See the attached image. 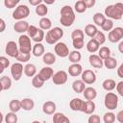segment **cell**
<instances>
[{
    "instance_id": "cell-31",
    "label": "cell",
    "mask_w": 123,
    "mask_h": 123,
    "mask_svg": "<svg viewBox=\"0 0 123 123\" xmlns=\"http://www.w3.org/2000/svg\"><path fill=\"white\" fill-rule=\"evenodd\" d=\"M115 86H116V83L113 79H106L103 83H102V86L105 90L107 91H111L115 88Z\"/></svg>"
},
{
    "instance_id": "cell-16",
    "label": "cell",
    "mask_w": 123,
    "mask_h": 123,
    "mask_svg": "<svg viewBox=\"0 0 123 123\" xmlns=\"http://www.w3.org/2000/svg\"><path fill=\"white\" fill-rule=\"evenodd\" d=\"M88 61H89V64L94 68H102L104 66L103 65V60H101L98 55L91 54L88 58Z\"/></svg>"
},
{
    "instance_id": "cell-3",
    "label": "cell",
    "mask_w": 123,
    "mask_h": 123,
    "mask_svg": "<svg viewBox=\"0 0 123 123\" xmlns=\"http://www.w3.org/2000/svg\"><path fill=\"white\" fill-rule=\"evenodd\" d=\"M62 37H63V30L60 27H54L46 33L44 39L48 44H55V43H58V41Z\"/></svg>"
},
{
    "instance_id": "cell-33",
    "label": "cell",
    "mask_w": 123,
    "mask_h": 123,
    "mask_svg": "<svg viewBox=\"0 0 123 123\" xmlns=\"http://www.w3.org/2000/svg\"><path fill=\"white\" fill-rule=\"evenodd\" d=\"M38 24H39V27H40L39 29H41L42 31L43 30H50L51 27H52V22L48 17H42L39 20Z\"/></svg>"
},
{
    "instance_id": "cell-27",
    "label": "cell",
    "mask_w": 123,
    "mask_h": 123,
    "mask_svg": "<svg viewBox=\"0 0 123 123\" xmlns=\"http://www.w3.org/2000/svg\"><path fill=\"white\" fill-rule=\"evenodd\" d=\"M97 32H98V29H97V27H96L95 25H93V24H87V25H86V27H85V34H86L87 37H91V38H93V37H95V35L97 34Z\"/></svg>"
},
{
    "instance_id": "cell-34",
    "label": "cell",
    "mask_w": 123,
    "mask_h": 123,
    "mask_svg": "<svg viewBox=\"0 0 123 123\" xmlns=\"http://www.w3.org/2000/svg\"><path fill=\"white\" fill-rule=\"evenodd\" d=\"M35 11H36V13L37 15H39L41 17H44L47 14V12H48V8H47V6L45 4L41 3V4H39L38 6L36 7V10Z\"/></svg>"
},
{
    "instance_id": "cell-44",
    "label": "cell",
    "mask_w": 123,
    "mask_h": 123,
    "mask_svg": "<svg viewBox=\"0 0 123 123\" xmlns=\"http://www.w3.org/2000/svg\"><path fill=\"white\" fill-rule=\"evenodd\" d=\"M30 58H31V55L30 54H25V53H20L19 52L18 55H17V57L15 59H16L17 62H19L21 63V62H29Z\"/></svg>"
},
{
    "instance_id": "cell-40",
    "label": "cell",
    "mask_w": 123,
    "mask_h": 123,
    "mask_svg": "<svg viewBox=\"0 0 123 123\" xmlns=\"http://www.w3.org/2000/svg\"><path fill=\"white\" fill-rule=\"evenodd\" d=\"M4 120H5L6 123H16L17 122V115L14 112H12V111L8 112L5 115Z\"/></svg>"
},
{
    "instance_id": "cell-35",
    "label": "cell",
    "mask_w": 123,
    "mask_h": 123,
    "mask_svg": "<svg viewBox=\"0 0 123 123\" xmlns=\"http://www.w3.org/2000/svg\"><path fill=\"white\" fill-rule=\"evenodd\" d=\"M106 16L101 12H96L93 15V22L95 23V26H102V24L105 22Z\"/></svg>"
},
{
    "instance_id": "cell-63",
    "label": "cell",
    "mask_w": 123,
    "mask_h": 123,
    "mask_svg": "<svg viewBox=\"0 0 123 123\" xmlns=\"http://www.w3.org/2000/svg\"><path fill=\"white\" fill-rule=\"evenodd\" d=\"M0 74H1V73H0Z\"/></svg>"
},
{
    "instance_id": "cell-28",
    "label": "cell",
    "mask_w": 123,
    "mask_h": 123,
    "mask_svg": "<svg viewBox=\"0 0 123 123\" xmlns=\"http://www.w3.org/2000/svg\"><path fill=\"white\" fill-rule=\"evenodd\" d=\"M42 61L45 64L47 65H52L55 63L56 62V56L55 54L51 53V52H47V53H44V55L42 56Z\"/></svg>"
},
{
    "instance_id": "cell-4",
    "label": "cell",
    "mask_w": 123,
    "mask_h": 123,
    "mask_svg": "<svg viewBox=\"0 0 123 123\" xmlns=\"http://www.w3.org/2000/svg\"><path fill=\"white\" fill-rule=\"evenodd\" d=\"M18 49L20 53L30 54L32 51V44H31V38L27 35H21L18 37Z\"/></svg>"
},
{
    "instance_id": "cell-22",
    "label": "cell",
    "mask_w": 123,
    "mask_h": 123,
    "mask_svg": "<svg viewBox=\"0 0 123 123\" xmlns=\"http://www.w3.org/2000/svg\"><path fill=\"white\" fill-rule=\"evenodd\" d=\"M99 48H100V45H99V43H98L94 38L89 39V40L87 41V43H86V50H87L89 53H91V54L97 52V51L99 50Z\"/></svg>"
},
{
    "instance_id": "cell-6",
    "label": "cell",
    "mask_w": 123,
    "mask_h": 123,
    "mask_svg": "<svg viewBox=\"0 0 123 123\" xmlns=\"http://www.w3.org/2000/svg\"><path fill=\"white\" fill-rule=\"evenodd\" d=\"M104 105L110 111L115 110L118 106V96L113 92H108L104 98Z\"/></svg>"
},
{
    "instance_id": "cell-24",
    "label": "cell",
    "mask_w": 123,
    "mask_h": 123,
    "mask_svg": "<svg viewBox=\"0 0 123 123\" xmlns=\"http://www.w3.org/2000/svg\"><path fill=\"white\" fill-rule=\"evenodd\" d=\"M52 120H53V123H70L69 118H67L62 112H55Z\"/></svg>"
},
{
    "instance_id": "cell-43",
    "label": "cell",
    "mask_w": 123,
    "mask_h": 123,
    "mask_svg": "<svg viewBox=\"0 0 123 123\" xmlns=\"http://www.w3.org/2000/svg\"><path fill=\"white\" fill-rule=\"evenodd\" d=\"M93 38L99 43V45L104 44L105 41H106V36H105V34H104L103 32H101V31H98L97 34L95 35V37H94Z\"/></svg>"
},
{
    "instance_id": "cell-58",
    "label": "cell",
    "mask_w": 123,
    "mask_h": 123,
    "mask_svg": "<svg viewBox=\"0 0 123 123\" xmlns=\"http://www.w3.org/2000/svg\"><path fill=\"white\" fill-rule=\"evenodd\" d=\"M43 2H44V4L47 6V5H51V4H54V3H55V0H44Z\"/></svg>"
},
{
    "instance_id": "cell-13",
    "label": "cell",
    "mask_w": 123,
    "mask_h": 123,
    "mask_svg": "<svg viewBox=\"0 0 123 123\" xmlns=\"http://www.w3.org/2000/svg\"><path fill=\"white\" fill-rule=\"evenodd\" d=\"M95 108H96V106H95V103L93 101L86 100V101H84L81 111L85 112L86 114H93V112L95 111Z\"/></svg>"
},
{
    "instance_id": "cell-19",
    "label": "cell",
    "mask_w": 123,
    "mask_h": 123,
    "mask_svg": "<svg viewBox=\"0 0 123 123\" xmlns=\"http://www.w3.org/2000/svg\"><path fill=\"white\" fill-rule=\"evenodd\" d=\"M83 95L84 97L86 99V100H89V101H93L96 96H97V91L95 88L91 87V86H88V87H86L83 91Z\"/></svg>"
},
{
    "instance_id": "cell-51",
    "label": "cell",
    "mask_w": 123,
    "mask_h": 123,
    "mask_svg": "<svg viewBox=\"0 0 123 123\" xmlns=\"http://www.w3.org/2000/svg\"><path fill=\"white\" fill-rule=\"evenodd\" d=\"M87 123H101V118L97 114H91L87 119Z\"/></svg>"
},
{
    "instance_id": "cell-23",
    "label": "cell",
    "mask_w": 123,
    "mask_h": 123,
    "mask_svg": "<svg viewBox=\"0 0 123 123\" xmlns=\"http://www.w3.org/2000/svg\"><path fill=\"white\" fill-rule=\"evenodd\" d=\"M44 45L42 43H36L32 47V53L35 57H41L44 55Z\"/></svg>"
},
{
    "instance_id": "cell-32",
    "label": "cell",
    "mask_w": 123,
    "mask_h": 123,
    "mask_svg": "<svg viewBox=\"0 0 123 123\" xmlns=\"http://www.w3.org/2000/svg\"><path fill=\"white\" fill-rule=\"evenodd\" d=\"M86 2L85 0H79L75 3L74 5V10L75 12H77L78 13H83L86 11Z\"/></svg>"
},
{
    "instance_id": "cell-42",
    "label": "cell",
    "mask_w": 123,
    "mask_h": 123,
    "mask_svg": "<svg viewBox=\"0 0 123 123\" xmlns=\"http://www.w3.org/2000/svg\"><path fill=\"white\" fill-rule=\"evenodd\" d=\"M103 121L105 123H113L115 121V114L111 111L106 112L103 116Z\"/></svg>"
},
{
    "instance_id": "cell-52",
    "label": "cell",
    "mask_w": 123,
    "mask_h": 123,
    "mask_svg": "<svg viewBox=\"0 0 123 123\" xmlns=\"http://www.w3.org/2000/svg\"><path fill=\"white\" fill-rule=\"evenodd\" d=\"M115 89H116V91L118 92V94H119L120 96H123V82H122V81H120V82H118V83L116 84Z\"/></svg>"
},
{
    "instance_id": "cell-39",
    "label": "cell",
    "mask_w": 123,
    "mask_h": 123,
    "mask_svg": "<svg viewBox=\"0 0 123 123\" xmlns=\"http://www.w3.org/2000/svg\"><path fill=\"white\" fill-rule=\"evenodd\" d=\"M0 83L2 84L3 86V90H8L11 88L12 86V80L10 77L8 76H3L0 78Z\"/></svg>"
},
{
    "instance_id": "cell-30",
    "label": "cell",
    "mask_w": 123,
    "mask_h": 123,
    "mask_svg": "<svg viewBox=\"0 0 123 123\" xmlns=\"http://www.w3.org/2000/svg\"><path fill=\"white\" fill-rule=\"evenodd\" d=\"M103 65L108 69H114L117 66V61L115 58L109 57L108 59L103 61Z\"/></svg>"
},
{
    "instance_id": "cell-59",
    "label": "cell",
    "mask_w": 123,
    "mask_h": 123,
    "mask_svg": "<svg viewBox=\"0 0 123 123\" xmlns=\"http://www.w3.org/2000/svg\"><path fill=\"white\" fill-rule=\"evenodd\" d=\"M118 49H119V52H120V53H123V41H120V42H119Z\"/></svg>"
},
{
    "instance_id": "cell-56",
    "label": "cell",
    "mask_w": 123,
    "mask_h": 123,
    "mask_svg": "<svg viewBox=\"0 0 123 123\" xmlns=\"http://www.w3.org/2000/svg\"><path fill=\"white\" fill-rule=\"evenodd\" d=\"M85 2H86V8H91L95 5V0H86Z\"/></svg>"
},
{
    "instance_id": "cell-20",
    "label": "cell",
    "mask_w": 123,
    "mask_h": 123,
    "mask_svg": "<svg viewBox=\"0 0 123 123\" xmlns=\"http://www.w3.org/2000/svg\"><path fill=\"white\" fill-rule=\"evenodd\" d=\"M83 103H84V101L82 99H80V98H73L69 102V107L74 111H82V107H83Z\"/></svg>"
},
{
    "instance_id": "cell-61",
    "label": "cell",
    "mask_w": 123,
    "mask_h": 123,
    "mask_svg": "<svg viewBox=\"0 0 123 123\" xmlns=\"http://www.w3.org/2000/svg\"><path fill=\"white\" fill-rule=\"evenodd\" d=\"M2 90H3V86H2V84L0 83V92H1Z\"/></svg>"
},
{
    "instance_id": "cell-18",
    "label": "cell",
    "mask_w": 123,
    "mask_h": 123,
    "mask_svg": "<svg viewBox=\"0 0 123 123\" xmlns=\"http://www.w3.org/2000/svg\"><path fill=\"white\" fill-rule=\"evenodd\" d=\"M28 28H29V23L27 21H25V20H19L13 26L14 31L16 33H21V34L27 32Z\"/></svg>"
},
{
    "instance_id": "cell-47",
    "label": "cell",
    "mask_w": 123,
    "mask_h": 123,
    "mask_svg": "<svg viewBox=\"0 0 123 123\" xmlns=\"http://www.w3.org/2000/svg\"><path fill=\"white\" fill-rule=\"evenodd\" d=\"M85 35H84V31H82L81 29H76L71 33V38L73 39H79V38H84Z\"/></svg>"
},
{
    "instance_id": "cell-2",
    "label": "cell",
    "mask_w": 123,
    "mask_h": 123,
    "mask_svg": "<svg viewBox=\"0 0 123 123\" xmlns=\"http://www.w3.org/2000/svg\"><path fill=\"white\" fill-rule=\"evenodd\" d=\"M105 16L109 19H115L119 20L122 18L123 15V4L121 2L115 3L114 5H109L105 9Z\"/></svg>"
},
{
    "instance_id": "cell-46",
    "label": "cell",
    "mask_w": 123,
    "mask_h": 123,
    "mask_svg": "<svg viewBox=\"0 0 123 123\" xmlns=\"http://www.w3.org/2000/svg\"><path fill=\"white\" fill-rule=\"evenodd\" d=\"M44 37H45V34H44V32L41 30V29H39L38 30V32H37V34L32 38L36 43H41V41L44 39Z\"/></svg>"
},
{
    "instance_id": "cell-1",
    "label": "cell",
    "mask_w": 123,
    "mask_h": 123,
    "mask_svg": "<svg viewBox=\"0 0 123 123\" xmlns=\"http://www.w3.org/2000/svg\"><path fill=\"white\" fill-rule=\"evenodd\" d=\"M76 15L73 9L69 5H65L61 9V24L64 27H70L75 21Z\"/></svg>"
},
{
    "instance_id": "cell-41",
    "label": "cell",
    "mask_w": 123,
    "mask_h": 123,
    "mask_svg": "<svg viewBox=\"0 0 123 123\" xmlns=\"http://www.w3.org/2000/svg\"><path fill=\"white\" fill-rule=\"evenodd\" d=\"M101 28H102L103 31H106V32L111 31V30L113 29V22H112V20H111V19H109V18H106V20H105V22L102 24Z\"/></svg>"
},
{
    "instance_id": "cell-60",
    "label": "cell",
    "mask_w": 123,
    "mask_h": 123,
    "mask_svg": "<svg viewBox=\"0 0 123 123\" xmlns=\"http://www.w3.org/2000/svg\"><path fill=\"white\" fill-rule=\"evenodd\" d=\"M3 120H4V117H3V114H2V112L0 111V123H2V122H3Z\"/></svg>"
},
{
    "instance_id": "cell-45",
    "label": "cell",
    "mask_w": 123,
    "mask_h": 123,
    "mask_svg": "<svg viewBox=\"0 0 123 123\" xmlns=\"http://www.w3.org/2000/svg\"><path fill=\"white\" fill-rule=\"evenodd\" d=\"M10 65V61L6 57H0V73H3V71Z\"/></svg>"
},
{
    "instance_id": "cell-57",
    "label": "cell",
    "mask_w": 123,
    "mask_h": 123,
    "mask_svg": "<svg viewBox=\"0 0 123 123\" xmlns=\"http://www.w3.org/2000/svg\"><path fill=\"white\" fill-rule=\"evenodd\" d=\"M122 71H123V64H120L118 69H117V75L119 78H123V72Z\"/></svg>"
},
{
    "instance_id": "cell-12",
    "label": "cell",
    "mask_w": 123,
    "mask_h": 123,
    "mask_svg": "<svg viewBox=\"0 0 123 123\" xmlns=\"http://www.w3.org/2000/svg\"><path fill=\"white\" fill-rule=\"evenodd\" d=\"M5 52H6V54H7L8 56H10V57H12V58H16L17 55H18V53H19V49H18L17 44H16L14 41L11 40V41H9V42L6 44Z\"/></svg>"
},
{
    "instance_id": "cell-14",
    "label": "cell",
    "mask_w": 123,
    "mask_h": 123,
    "mask_svg": "<svg viewBox=\"0 0 123 123\" xmlns=\"http://www.w3.org/2000/svg\"><path fill=\"white\" fill-rule=\"evenodd\" d=\"M53 74H54V70H53V68H51L50 66L42 67L41 70H40L39 73H38L39 77H40L44 82H45V81H48L49 79H51L52 76H53Z\"/></svg>"
},
{
    "instance_id": "cell-53",
    "label": "cell",
    "mask_w": 123,
    "mask_h": 123,
    "mask_svg": "<svg viewBox=\"0 0 123 123\" xmlns=\"http://www.w3.org/2000/svg\"><path fill=\"white\" fill-rule=\"evenodd\" d=\"M115 119H116L119 123H123V111H120L116 114Z\"/></svg>"
},
{
    "instance_id": "cell-62",
    "label": "cell",
    "mask_w": 123,
    "mask_h": 123,
    "mask_svg": "<svg viewBox=\"0 0 123 123\" xmlns=\"http://www.w3.org/2000/svg\"><path fill=\"white\" fill-rule=\"evenodd\" d=\"M32 123H40V122H39V121H37V120H35V121H33Z\"/></svg>"
},
{
    "instance_id": "cell-7",
    "label": "cell",
    "mask_w": 123,
    "mask_h": 123,
    "mask_svg": "<svg viewBox=\"0 0 123 123\" xmlns=\"http://www.w3.org/2000/svg\"><path fill=\"white\" fill-rule=\"evenodd\" d=\"M122 38H123V28L122 27H115L111 31L109 32L108 39L111 42H112V43L119 42V41H121Z\"/></svg>"
},
{
    "instance_id": "cell-37",
    "label": "cell",
    "mask_w": 123,
    "mask_h": 123,
    "mask_svg": "<svg viewBox=\"0 0 123 123\" xmlns=\"http://www.w3.org/2000/svg\"><path fill=\"white\" fill-rule=\"evenodd\" d=\"M9 109L11 110L12 112H17L19 111V110L21 109V105H20V101L19 100H16V99H13L12 100L10 103H9Z\"/></svg>"
},
{
    "instance_id": "cell-38",
    "label": "cell",
    "mask_w": 123,
    "mask_h": 123,
    "mask_svg": "<svg viewBox=\"0 0 123 123\" xmlns=\"http://www.w3.org/2000/svg\"><path fill=\"white\" fill-rule=\"evenodd\" d=\"M44 85V81L39 77L38 74H36L32 79V86L36 88H40Z\"/></svg>"
},
{
    "instance_id": "cell-15",
    "label": "cell",
    "mask_w": 123,
    "mask_h": 123,
    "mask_svg": "<svg viewBox=\"0 0 123 123\" xmlns=\"http://www.w3.org/2000/svg\"><path fill=\"white\" fill-rule=\"evenodd\" d=\"M56 104L53 102V101H46L44 102L43 106H42V111L45 114H48V115H51V114H54L56 112Z\"/></svg>"
},
{
    "instance_id": "cell-25",
    "label": "cell",
    "mask_w": 123,
    "mask_h": 123,
    "mask_svg": "<svg viewBox=\"0 0 123 123\" xmlns=\"http://www.w3.org/2000/svg\"><path fill=\"white\" fill-rule=\"evenodd\" d=\"M23 71H24V74L27 77H34L36 75V73H37V67L33 63H27L24 66Z\"/></svg>"
},
{
    "instance_id": "cell-17",
    "label": "cell",
    "mask_w": 123,
    "mask_h": 123,
    "mask_svg": "<svg viewBox=\"0 0 123 123\" xmlns=\"http://www.w3.org/2000/svg\"><path fill=\"white\" fill-rule=\"evenodd\" d=\"M83 72V67L80 63H72L68 67V73L72 77H77L81 75Z\"/></svg>"
},
{
    "instance_id": "cell-36",
    "label": "cell",
    "mask_w": 123,
    "mask_h": 123,
    "mask_svg": "<svg viewBox=\"0 0 123 123\" xmlns=\"http://www.w3.org/2000/svg\"><path fill=\"white\" fill-rule=\"evenodd\" d=\"M98 51H99V55L98 56L103 61L108 59L109 57H111V49L109 47H107V46H103V47L99 48Z\"/></svg>"
},
{
    "instance_id": "cell-21",
    "label": "cell",
    "mask_w": 123,
    "mask_h": 123,
    "mask_svg": "<svg viewBox=\"0 0 123 123\" xmlns=\"http://www.w3.org/2000/svg\"><path fill=\"white\" fill-rule=\"evenodd\" d=\"M20 105L21 109H23L24 111H32L35 107V102L31 98H24L20 101Z\"/></svg>"
},
{
    "instance_id": "cell-48",
    "label": "cell",
    "mask_w": 123,
    "mask_h": 123,
    "mask_svg": "<svg viewBox=\"0 0 123 123\" xmlns=\"http://www.w3.org/2000/svg\"><path fill=\"white\" fill-rule=\"evenodd\" d=\"M38 28L37 27H36V26H34V25H29V28H28V30H27V33H28V37H30V38H33L37 34V32H38Z\"/></svg>"
},
{
    "instance_id": "cell-11",
    "label": "cell",
    "mask_w": 123,
    "mask_h": 123,
    "mask_svg": "<svg viewBox=\"0 0 123 123\" xmlns=\"http://www.w3.org/2000/svg\"><path fill=\"white\" fill-rule=\"evenodd\" d=\"M54 50H55L56 55L61 58H65V57H68L69 55V49L64 42L56 43V45L54 46Z\"/></svg>"
},
{
    "instance_id": "cell-50",
    "label": "cell",
    "mask_w": 123,
    "mask_h": 123,
    "mask_svg": "<svg viewBox=\"0 0 123 123\" xmlns=\"http://www.w3.org/2000/svg\"><path fill=\"white\" fill-rule=\"evenodd\" d=\"M73 47L76 50H80L84 47V38H79V39H73L72 40Z\"/></svg>"
},
{
    "instance_id": "cell-5",
    "label": "cell",
    "mask_w": 123,
    "mask_h": 123,
    "mask_svg": "<svg viewBox=\"0 0 123 123\" xmlns=\"http://www.w3.org/2000/svg\"><path fill=\"white\" fill-rule=\"evenodd\" d=\"M30 14V9L28 8L27 5H24V4H21V5H18L15 10L13 11L12 12V18L19 21V20H23L24 18L28 17Z\"/></svg>"
},
{
    "instance_id": "cell-10",
    "label": "cell",
    "mask_w": 123,
    "mask_h": 123,
    "mask_svg": "<svg viewBox=\"0 0 123 123\" xmlns=\"http://www.w3.org/2000/svg\"><path fill=\"white\" fill-rule=\"evenodd\" d=\"M67 79H68V75L67 72H65L64 70H60L54 73L52 76V81L55 85H63L67 82Z\"/></svg>"
},
{
    "instance_id": "cell-29",
    "label": "cell",
    "mask_w": 123,
    "mask_h": 123,
    "mask_svg": "<svg viewBox=\"0 0 123 123\" xmlns=\"http://www.w3.org/2000/svg\"><path fill=\"white\" fill-rule=\"evenodd\" d=\"M68 59H69V62H71L72 63H79V62L82 59V55L78 50H73L69 52Z\"/></svg>"
},
{
    "instance_id": "cell-26",
    "label": "cell",
    "mask_w": 123,
    "mask_h": 123,
    "mask_svg": "<svg viewBox=\"0 0 123 123\" xmlns=\"http://www.w3.org/2000/svg\"><path fill=\"white\" fill-rule=\"evenodd\" d=\"M86 88V84L82 80H75L72 83V89L76 93H82Z\"/></svg>"
},
{
    "instance_id": "cell-54",
    "label": "cell",
    "mask_w": 123,
    "mask_h": 123,
    "mask_svg": "<svg viewBox=\"0 0 123 123\" xmlns=\"http://www.w3.org/2000/svg\"><path fill=\"white\" fill-rule=\"evenodd\" d=\"M29 3H30L32 6L37 7V6H38L39 4L43 3V1H42V0H29Z\"/></svg>"
},
{
    "instance_id": "cell-49",
    "label": "cell",
    "mask_w": 123,
    "mask_h": 123,
    "mask_svg": "<svg viewBox=\"0 0 123 123\" xmlns=\"http://www.w3.org/2000/svg\"><path fill=\"white\" fill-rule=\"evenodd\" d=\"M19 3V0H4V6L8 9L16 8V5Z\"/></svg>"
},
{
    "instance_id": "cell-55",
    "label": "cell",
    "mask_w": 123,
    "mask_h": 123,
    "mask_svg": "<svg viewBox=\"0 0 123 123\" xmlns=\"http://www.w3.org/2000/svg\"><path fill=\"white\" fill-rule=\"evenodd\" d=\"M5 29H6V23L2 18H0V33L4 32Z\"/></svg>"
},
{
    "instance_id": "cell-8",
    "label": "cell",
    "mask_w": 123,
    "mask_h": 123,
    "mask_svg": "<svg viewBox=\"0 0 123 123\" xmlns=\"http://www.w3.org/2000/svg\"><path fill=\"white\" fill-rule=\"evenodd\" d=\"M23 65L20 62H14L11 66V74L14 81H19L23 73Z\"/></svg>"
},
{
    "instance_id": "cell-9",
    "label": "cell",
    "mask_w": 123,
    "mask_h": 123,
    "mask_svg": "<svg viewBox=\"0 0 123 123\" xmlns=\"http://www.w3.org/2000/svg\"><path fill=\"white\" fill-rule=\"evenodd\" d=\"M81 80L86 85H92V84H94L96 82V74L92 70L86 69V70L82 72Z\"/></svg>"
}]
</instances>
